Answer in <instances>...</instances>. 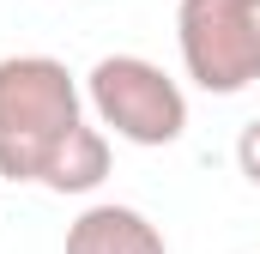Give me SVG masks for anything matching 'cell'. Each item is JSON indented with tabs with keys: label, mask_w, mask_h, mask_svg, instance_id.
<instances>
[{
	"label": "cell",
	"mask_w": 260,
	"mask_h": 254,
	"mask_svg": "<svg viewBox=\"0 0 260 254\" xmlns=\"http://www.w3.org/2000/svg\"><path fill=\"white\" fill-rule=\"evenodd\" d=\"M85 109L121 145L157 151L188 133V91L145 55H103L85 73Z\"/></svg>",
	"instance_id": "cell-2"
},
{
	"label": "cell",
	"mask_w": 260,
	"mask_h": 254,
	"mask_svg": "<svg viewBox=\"0 0 260 254\" xmlns=\"http://www.w3.org/2000/svg\"><path fill=\"white\" fill-rule=\"evenodd\" d=\"M236 170H242V176L260 188V115L242 127V133H236Z\"/></svg>",
	"instance_id": "cell-6"
},
{
	"label": "cell",
	"mask_w": 260,
	"mask_h": 254,
	"mask_svg": "<svg viewBox=\"0 0 260 254\" xmlns=\"http://www.w3.org/2000/svg\"><path fill=\"white\" fill-rule=\"evenodd\" d=\"M85 109V85L55 55H0V176L6 182H43L49 157Z\"/></svg>",
	"instance_id": "cell-1"
},
{
	"label": "cell",
	"mask_w": 260,
	"mask_h": 254,
	"mask_svg": "<svg viewBox=\"0 0 260 254\" xmlns=\"http://www.w3.org/2000/svg\"><path fill=\"white\" fill-rule=\"evenodd\" d=\"M103 176H109V133L91 127V121H79L61 139V151L49 157V170H43L37 188H49V194H97Z\"/></svg>",
	"instance_id": "cell-5"
},
{
	"label": "cell",
	"mask_w": 260,
	"mask_h": 254,
	"mask_svg": "<svg viewBox=\"0 0 260 254\" xmlns=\"http://www.w3.org/2000/svg\"><path fill=\"white\" fill-rule=\"evenodd\" d=\"M176 49L206 97L260 85V0H176Z\"/></svg>",
	"instance_id": "cell-3"
},
{
	"label": "cell",
	"mask_w": 260,
	"mask_h": 254,
	"mask_svg": "<svg viewBox=\"0 0 260 254\" xmlns=\"http://www.w3.org/2000/svg\"><path fill=\"white\" fill-rule=\"evenodd\" d=\"M67 254H170V242L139 206L97 200L67 224Z\"/></svg>",
	"instance_id": "cell-4"
}]
</instances>
